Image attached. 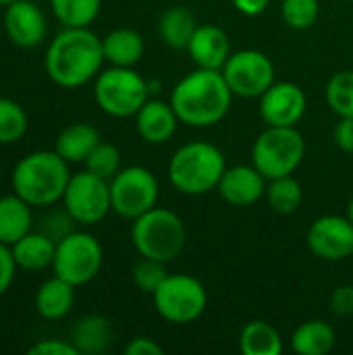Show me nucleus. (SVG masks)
<instances>
[{
  "label": "nucleus",
  "mask_w": 353,
  "mask_h": 355,
  "mask_svg": "<svg viewBox=\"0 0 353 355\" xmlns=\"http://www.w3.org/2000/svg\"><path fill=\"white\" fill-rule=\"evenodd\" d=\"M104 62L102 37L89 27H62L44 54L48 77L64 89H77L96 79Z\"/></svg>",
  "instance_id": "1"
},
{
  "label": "nucleus",
  "mask_w": 353,
  "mask_h": 355,
  "mask_svg": "<svg viewBox=\"0 0 353 355\" xmlns=\"http://www.w3.org/2000/svg\"><path fill=\"white\" fill-rule=\"evenodd\" d=\"M233 102V92L229 89L221 71L196 69L185 75L171 92V104L181 123L206 129L218 125Z\"/></svg>",
  "instance_id": "2"
},
{
  "label": "nucleus",
  "mask_w": 353,
  "mask_h": 355,
  "mask_svg": "<svg viewBox=\"0 0 353 355\" xmlns=\"http://www.w3.org/2000/svg\"><path fill=\"white\" fill-rule=\"evenodd\" d=\"M69 179V162L56 150L29 152L15 164L10 175L12 193L23 198L33 208L62 202Z\"/></svg>",
  "instance_id": "3"
},
{
  "label": "nucleus",
  "mask_w": 353,
  "mask_h": 355,
  "mask_svg": "<svg viewBox=\"0 0 353 355\" xmlns=\"http://www.w3.org/2000/svg\"><path fill=\"white\" fill-rule=\"evenodd\" d=\"M225 168V156L216 146L208 141H191L173 154L169 177L177 191L185 196H204L218 187Z\"/></svg>",
  "instance_id": "4"
},
{
  "label": "nucleus",
  "mask_w": 353,
  "mask_h": 355,
  "mask_svg": "<svg viewBox=\"0 0 353 355\" xmlns=\"http://www.w3.org/2000/svg\"><path fill=\"white\" fill-rule=\"evenodd\" d=\"M131 241L141 258H152L169 264L185 250L187 229L179 214L154 206L133 220Z\"/></svg>",
  "instance_id": "5"
},
{
  "label": "nucleus",
  "mask_w": 353,
  "mask_h": 355,
  "mask_svg": "<svg viewBox=\"0 0 353 355\" xmlns=\"http://www.w3.org/2000/svg\"><path fill=\"white\" fill-rule=\"evenodd\" d=\"M98 108L114 119H129L150 100L148 81L133 67H108L94 79Z\"/></svg>",
  "instance_id": "6"
},
{
  "label": "nucleus",
  "mask_w": 353,
  "mask_h": 355,
  "mask_svg": "<svg viewBox=\"0 0 353 355\" xmlns=\"http://www.w3.org/2000/svg\"><path fill=\"white\" fill-rule=\"evenodd\" d=\"M304 156L306 141L295 127H266L252 148V164L266 179L293 175Z\"/></svg>",
  "instance_id": "7"
},
{
  "label": "nucleus",
  "mask_w": 353,
  "mask_h": 355,
  "mask_svg": "<svg viewBox=\"0 0 353 355\" xmlns=\"http://www.w3.org/2000/svg\"><path fill=\"white\" fill-rule=\"evenodd\" d=\"M104 252L100 241L85 231H71L56 241L52 270L73 287L87 285L102 268Z\"/></svg>",
  "instance_id": "8"
},
{
  "label": "nucleus",
  "mask_w": 353,
  "mask_h": 355,
  "mask_svg": "<svg viewBox=\"0 0 353 355\" xmlns=\"http://www.w3.org/2000/svg\"><path fill=\"white\" fill-rule=\"evenodd\" d=\"M156 312L171 324L196 322L208 306L204 285L189 275H169L152 293Z\"/></svg>",
  "instance_id": "9"
},
{
  "label": "nucleus",
  "mask_w": 353,
  "mask_h": 355,
  "mask_svg": "<svg viewBox=\"0 0 353 355\" xmlns=\"http://www.w3.org/2000/svg\"><path fill=\"white\" fill-rule=\"evenodd\" d=\"M64 212L83 227H94L106 218L112 210L110 202V183L87 168L71 175L69 185L62 196Z\"/></svg>",
  "instance_id": "10"
},
{
  "label": "nucleus",
  "mask_w": 353,
  "mask_h": 355,
  "mask_svg": "<svg viewBox=\"0 0 353 355\" xmlns=\"http://www.w3.org/2000/svg\"><path fill=\"white\" fill-rule=\"evenodd\" d=\"M112 212L123 218L135 220L158 204L160 187L154 173L146 166L121 168L110 181Z\"/></svg>",
  "instance_id": "11"
},
{
  "label": "nucleus",
  "mask_w": 353,
  "mask_h": 355,
  "mask_svg": "<svg viewBox=\"0 0 353 355\" xmlns=\"http://www.w3.org/2000/svg\"><path fill=\"white\" fill-rule=\"evenodd\" d=\"M229 89L239 98H260L275 83V64L260 50L231 52L229 60L221 69Z\"/></svg>",
  "instance_id": "12"
},
{
  "label": "nucleus",
  "mask_w": 353,
  "mask_h": 355,
  "mask_svg": "<svg viewBox=\"0 0 353 355\" xmlns=\"http://www.w3.org/2000/svg\"><path fill=\"white\" fill-rule=\"evenodd\" d=\"M310 252L327 262H341L353 256V223L347 216L327 214L308 229Z\"/></svg>",
  "instance_id": "13"
},
{
  "label": "nucleus",
  "mask_w": 353,
  "mask_h": 355,
  "mask_svg": "<svg viewBox=\"0 0 353 355\" xmlns=\"http://www.w3.org/2000/svg\"><path fill=\"white\" fill-rule=\"evenodd\" d=\"M306 108L308 98L293 81H275L260 96V116L266 127H298Z\"/></svg>",
  "instance_id": "14"
},
{
  "label": "nucleus",
  "mask_w": 353,
  "mask_h": 355,
  "mask_svg": "<svg viewBox=\"0 0 353 355\" xmlns=\"http://www.w3.org/2000/svg\"><path fill=\"white\" fill-rule=\"evenodd\" d=\"M2 25L6 37L25 50L37 48L48 33L44 10L33 0H12L8 6H4Z\"/></svg>",
  "instance_id": "15"
},
{
  "label": "nucleus",
  "mask_w": 353,
  "mask_h": 355,
  "mask_svg": "<svg viewBox=\"0 0 353 355\" xmlns=\"http://www.w3.org/2000/svg\"><path fill=\"white\" fill-rule=\"evenodd\" d=\"M266 185L268 179L254 164H237L225 168L216 189L227 204L243 208L256 204L262 196H266Z\"/></svg>",
  "instance_id": "16"
},
{
  "label": "nucleus",
  "mask_w": 353,
  "mask_h": 355,
  "mask_svg": "<svg viewBox=\"0 0 353 355\" xmlns=\"http://www.w3.org/2000/svg\"><path fill=\"white\" fill-rule=\"evenodd\" d=\"M187 52L191 60L196 62V67L221 71L231 56V42H229V35L221 27L204 23V25H198L187 46Z\"/></svg>",
  "instance_id": "17"
},
{
  "label": "nucleus",
  "mask_w": 353,
  "mask_h": 355,
  "mask_svg": "<svg viewBox=\"0 0 353 355\" xmlns=\"http://www.w3.org/2000/svg\"><path fill=\"white\" fill-rule=\"evenodd\" d=\"M179 123L181 121L173 104L156 100V98H150L135 114V127H137L139 137L152 146L166 144L175 135Z\"/></svg>",
  "instance_id": "18"
},
{
  "label": "nucleus",
  "mask_w": 353,
  "mask_h": 355,
  "mask_svg": "<svg viewBox=\"0 0 353 355\" xmlns=\"http://www.w3.org/2000/svg\"><path fill=\"white\" fill-rule=\"evenodd\" d=\"M75 289L71 283L62 281L60 277H52L48 281H44L37 291H35V312L44 318V320H62L64 316H69V312L75 306Z\"/></svg>",
  "instance_id": "19"
},
{
  "label": "nucleus",
  "mask_w": 353,
  "mask_h": 355,
  "mask_svg": "<svg viewBox=\"0 0 353 355\" xmlns=\"http://www.w3.org/2000/svg\"><path fill=\"white\" fill-rule=\"evenodd\" d=\"M10 250H12L15 262L21 270L42 272L46 268H52L54 254H56V241L48 233L29 231L17 243H12Z\"/></svg>",
  "instance_id": "20"
},
{
  "label": "nucleus",
  "mask_w": 353,
  "mask_h": 355,
  "mask_svg": "<svg viewBox=\"0 0 353 355\" xmlns=\"http://www.w3.org/2000/svg\"><path fill=\"white\" fill-rule=\"evenodd\" d=\"M104 60L112 67H135L146 52V44L139 31L119 27L102 37Z\"/></svg>",
  "instance_id": "21"
},
{
  "label": "nucleus",
  "mask_w": 353,
  "mask_h": 355,
  "mask_svg": "<svg viewBox=\"0 0 353 355\" xmlns=\"http://www.w3.org/2000/svg\"><path fill=\"white\" fill-rule=\"evenodd\" d=\"M79 355L104 354L112 343V324L100 314H87L77 320L69 339Z\"/></svg>",
  "instance_id": "22"
},
{
  "label": "nucleus",
  "mask_w": 353,
  "mask_h": 355,
  "mask_svg": "<svg viewBox=\"0 0 353 355\" xmlns=\"http://www.w3.org/2000/svg\"><path fill=\"white\" fill-rule=\"evenodd\" d=\"M100 131L89 125V123H71L67 125L56 141H54V150L69 162V164H77V162H85V158L92 154V150L100 144Z\"/></svg>",
  "instance_id": "23"
},
{
  "label": "nucleus",
  "mask_w": 353,
  "mask_h": 355,
  "mask_svg": "<svg viewBox=\"0 0 353 355\" xmlns=\"http://www.w3.org/2000/svg\"><path fill=\"white\" fill-rule=\"evenodd\" d=\"M31 208L33 206H29L17 193L0 198V241L2 243L12 245L31 231V225H33Z\"/></svg>",
  "instance_id": "24"
},
{
  "label": "nucleus",
  "mask_w": 353,
  "mask_h": 355,
  "mask_svg": "<svg viewBox=\"0 0 353 355\" xmlns=\"http://www.w3.org/2000/svg\"><path fill=\"white\" fill-rule=\"evenodd\" d=\"M337 345V333L327 320H308L291 335V349L298 355H327Z\"/></svg>",
  "instance_id": "25"
},
{
  "label": "nucleus",
  "mask_w": 353,
  "mask_h": 355,
  "mask_svg": "<svg viewBox=\"0 0 353 355\" xmlns=\"http://www.w3.org/2000/svg\"><path fill=\"white\" fill-rule=\"evenodd\" d=\"M198 29V21L193 12L185 6H173L162 12L158 21V33L164 46L173 50H187L193 33Z\"/></svg>",
  "instance_id": "26"
},
{
  "label": "nucleus",
  "mask_w": 353,
  "mask_h": 355,
  "mask_svg": "<svg viewBox=\"0 0 353 355\" xmlns=\"http://www.w3.org/2000/svg\"><path fill=\"white\" fill-rule=\"evenodd\" d=\"M239 347L243 355H281L283 341L273 324L264 320H252L239 335Z\"/></svg>",
  "instance_id": "27"
},
{
  "label": "nucleus",
  "mask_w": 353,
  "mask_h": 355,
  "mask_svg": "<svg viewBox=\"0 0 353 355\" xmlns=\"http://www.w3.org/2000/svg\"><path fill=\"white\" fill-rule=\"evenodd\" d=\"M50 8L62 27H89L102 8V0H50Z\"/></svg>",
  "instance_id": "28"
},
{
  "label": "nucleus",
  "mask_w": 353,
  "mask_h": 355,
  "mask_svg": "<svg viewBox=\"0 0 353 355\" xmlns=\"http://www.w3.org/2000/svg\"><path fill=\"white\" fill-rule=\"evenodd\" d=\"M266 200H268V206L275 212H279V214H291V212H295L302 206L304 191H302L300 181L293 175H285V177L268 179Z\"/></svg>",
  "instance_id": "29"
},
{
  "label": "nucleus",
  "mask_w": 353,
  "mask_h": 355,
  "mask_svg": "<svg viewBox=\"0 0 353 355\" xmlns=\"http://www.w3.org/2000/svg\"><path fill=\"white\" fill-rule=\"evenodd\" d=\"M29 129V116L25 108L10 98H0V146L17 144Z\"/></svg>",
  "instance_id": "30"
},
{
  "label": "nucleus",
  "mask_w": 353,
  "mask_h": 355,
  "mask_svg": "<svg viewBox=\"0 0 353 355\" xmlns=\"http://www.w3.org/2000/svg\"><path fill=\"white\" fill-rule=\"evenodd\" d=\"M327 104L337 116H353V71H341L329 79Z\"/></svg>",
  "instance_id": "31"
},
{
  "label": "nucleus",
  "mask_w": 353,
  "mask_h": 355,
  "mask_svg": "<svg viewBox=\"0 0 353 355\" xmlns=\"http://www.w3.org/2000/svg\"><path fill=\"white\" fill-rule=\"evenodd\" d=\"M85 168L106 181H110L119 171H121V150L114 144L100 141L92 154L85 158Z\"/></svg>",
  "instance_id": "32"
},
{
  "label": "nucleus",
  "mask_w": 353,
  "mask_h": 355,
  "mask_svg": "<svg viewBox=\"0 0 353 355\" xmlns=\"http://www.w3.org/2000/svg\"><path fill=\"white\" fill-rule=\"evenodd\" d=\"M166 277H169V272H166V262L152 260V258H141V260L133 266V272H131V279H133L135 287H137L141 293H148V295H152V293L164 283Z\"/></svg>",
  "instance_id": "33"
},
{
  "label": "nucleus",
  "mask_w": 353,
  "mask_h": 355,
  "mask_svg": "<svg viewBox=\"0 0 353 355\" xmlns=\"http://www.w3.org/2000/svg\"><path fill=\"white\" fill-rule=\"evenodd\" d=\"M320 12L318 0H283L281 15L291 29H310Z\"/></svg>",
  "instance_id": "34"
},
{
  "label": "nucleus",
  "mask_w": 353,
  "mask_h": 355,
  "mask_svg": "<svg viewBox=\"0 0 353 355\" xmlns=\"http://www.w3.org/2000/svg\"><path fill=\"white\" fill-rule=\"evenodd\" d=\"M17 262H15V256H12V250L10 245L2 243L0 241V297L12 287L15 283V277H17Z\"/></svg>",
  "instance_id": "35"
},
{
  "label": "nucleus",
  "mask_w": 353,
  "mask_h": 355,
  "mask_svg": "<svg viewBox=\"0 0 353 355\" xmlns=\"http://www.w3.org/2000/svg\"><path fill=\"white\" fill-rule=\"evenodd\" d=\"M27 352L31 355H79L77 347L71 341L62 339H42L33 343Z\"/></svg>",
  "instance_id": "36"
},
{
  "label": "nucleus",
  "mask_w": 353,
  "mask_h": 355,
  "mask_svg": "<svg viewBox=\"0 0 353 355\" xmlns=\"http://www.w3.org/2000/svg\"><path fill=\"white\" fill-rule=\"evenodd\" d=\"M331 312L335 316H353V285H341L333 291Z\"/></svg>",
  "instance_id": "37"
},
{
  "label": "nucleus",
  "mask_w": 353,
  "mask_h": 355,
  "mask_svg": "<svg viewBox=\"0 0 353 355\" xmlns=\"http://www.w3.org/2000/svg\"><path fill=\"white\" fill-rule=\"evenodd\" d=\"M333 139L339 150L353 154V116H339V123L333 129Z\"/></svg>",
  "instance_id": "38"
},
{
  "label": "nucleus",
  "mask_w": 353,
  "mask_h": 355,
  "mask_svg": "<svg viewBox=\"0 0 353 355\" xmlns=\"http://www.w3.org/2000/svg\"><path fill=\"white\" fill-rule=\"evenodd\" d=\"M164 349L150 337H135L127 343L125 355H162Z\"/></svg>",
  "instance_id": "39"
},
{
  "label": "nucleus",
  "mask_w": 353,
  "mask_h": 355,
  "mask_svg": "<svg viewBox=\"0 0 353 355\" xmlns=\"http://www.w3.org/2000/svg\"><path fill=\"white\" fill-rule=\"evenodd\" d=\"M268 2H270V0H233L235 8H237L239 12L248 15V17H258V15H262V12L266 10Z\"/></svg>",
  "instance_id": "40"
},
{
  "label": "nucleus",
  "mask_w": 353,
  "mask_h": 355,
  "mask_svg": "<svg viewBox=\"0 0 353 355\" xmlns=\"http://www.w3.org/2000/svg\"><path fill=\"white\" fill-rule=\"evenodd\" d=\"M347 218L353 223V198L350 200V206H347Z\"/></svg>",
  "instance_id": "41"
},
{
  "label": "nucleus",
  "mask_w": 353,
  "mask_h": 355,
  "mask_svg": "<svg viewBox=\"0 0 353 355\" xmlns=\"http://www.w3.org/2000/svg\"><path fill=\"white\" fill-rule=\"evenodd\" d=\"M10 2H12V0H0V6H8Z\"/></svg>",
  "instance_id": "42"
},
{
  "label": "nucleus",
  "mask_w": 353,
  "mask_h": 355,
  "mask_svg": "<svg viewBox=\"0 0 353 355\" xmlns=\"http://www.w3.org/2000/svg\"><path fill=\"white\" fill-rule=\"evenodd\" d=\"M350 2H353V0H350Z\"/></svg>",
  "instance_id": "43"
},
{
  "label": "nucleus",
  "mask_w": 353,
  "mask_h": 355,
  "mask_svg": "<svg viewBox=\"0 0 353 355\" xmlns=\"http://www.w3.org/2000/svg\"><path fill=\"white\" fill-rule=\"evenodd\" d=\"M352 258H353V256H352Z\"/></svg>",
  "instance_id": "44"
}]
</instances>
